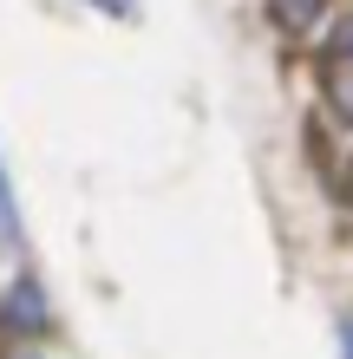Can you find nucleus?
Listing matches in <instances>:
<instances>
[{
	"label": "nucleus",
	"instance_id": "obj_1",
	"mask_svg": "<svg viewBox=\"0 0 353 359\" xmlns=\"http://www.w3.org/2000/svg\"><path fill=\"white\" fill-rule=\"evenodd\" d=\"M321 92H327V104H334V118L353 131V59H347V53H334V59L321 66Z\"/></svg>",
	"mask_w": 353,
	"mask_h": 359
},
{
	"label": "nucleus",
	"instance_id": "obj_2",
	"mask_svg": "<svg viewBox=\"0 0 353 359\" xmlns=\"http://www.w3.org/2000/svg\"><path fill=\"white\" fill-rule=\"evenodd\" d=\"M0 307H7L0 320H7V327H20V333H27V327H46V294H39L33 281H13Z\"/></svg>",
	"mask_w": 353,
	"mask_h": 359
},
{
	"label": "nucleus",
	"instance_id": "obj_3",
	"mask_svg": "<svg viewBox=\"0 0 353 359\" xmlns=\"http://www.w3.org/2000/svg\"><path fill=\"white\" fill-rule=\"evenodd\" d=\"M314 13H321V0H275V20H281V27H295V33H301Z\"/></svg>",
	"mask_w": 353,
	"mask_h": 359
},
{
	"label": "nucleus",
	"instance_id": "obj_4",
	"mask_svg": "<svg viewBox=\"0 0 353 359\" xmlns=\"http://www.w3.org/2000/svg\"><path fill=\"white\" fill-rule=\"evenodd\" d=\"M0 236H20V209H13V183H7V163H0Z\"/></svg>",
	"mask_w": 353,
	"mask_h": 359
},
{
	"label": "nucleus",
	"instance_id": "obj_5",
	"mask_svg": "<svg viewBox=\"0 0 353 359\" xmlns=\"http://www.w3.org/2000/svg\"><path fill=\"white\" fill-rule=\"evenodd\" d=\"M92 7H105V13H118V20H124V13H138V0H92Z\"/></svg>",
	"mask_w": 353,
	"mask_h": 359
},
{
	"label": "nucleus",
	"instance_id": "obj_6",
	"mask_svg": "<svg viewBox=\"0 0 353 359\" xmlns=\"http://www.w3.org/2000/svg\"><path fill=\"white\" fill-rule=\"evenodd\" d=\"M340 353L353 359V320H340Z\"/></svg>",
	"mask_w": 353,
	"mask_h": 359
},
{
	"label": "nucleus",
	"instance_id": "obj_7",
	"mask_svg": "<svg viewBox=\"0 0 353 359\" xmlns=\"http://www.w3.org/2000/svg\"><path fill=\"white\" fill-rule=\"evenodd\" d=\"M340 53L353 59V20H347V27H340Z\"/></svg>",
	"mask_w": 353,
	"mask_h": 359
}]
</instances>
